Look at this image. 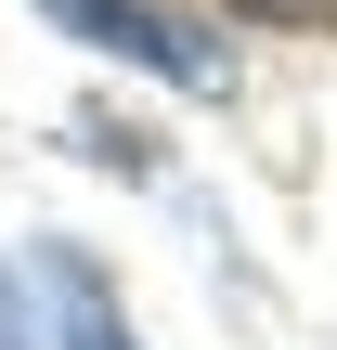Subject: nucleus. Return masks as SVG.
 I'll list each match as a JSON object with an SVG mask.
<instances>
[{"mask_svg": "<svg viewBox=\"0 0 337 350\" xmlns=\"http://www.w3.org/2000/svg\"><path fill=\"white\" fill-rule=\"evenodd\" d=\"M65 39H91V52H117V65H143V78H169V91H234V65H221V39H195L182 13H156V0H39Z\"/></svg>", "mask_w": 337, "mask_h": 350, "instance_id": "f257e3e1", "label": "nucleus"}, {"mask_svg": "<svg viewBox=\"0 0 337 350\" xmlns=\"http://www.w3.org/2000/svg\"><path fill=\"white\" fill-rule=\"evenodd\" d=\"M39 286H52V350H143L130 312L104 299V273H91L78 247H39Z\"/></svg>", "mask_w": 337, "mask_h": 350, "instance_id": "f03ea898", "label": "nucleus"}, {"mask_svg": "<svg viewBox=\"0 0 337 350\" xmlns=\"http://www.w3.org/2000/svg\"><path fill=\"white\" fill-rule=\"evenodd\" d=\"M234 13H260V26H312V13H337V0H234Z\"/></svg>", "mask_w": 337, "mask_h": 350, "instance_id": "7ed1b4c3", "label": "nucleus"}]
</instances>
